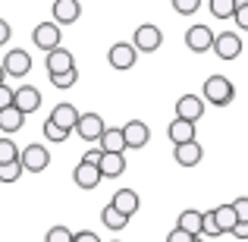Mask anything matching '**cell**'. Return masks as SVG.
Returning a JSON list of instances; mask_svg holds the SVG:
<instances>
[{
	"instance_id": "cell-1",
	"label": "cell",
	"mask_w": 248,
	"mask_h": 242,
	"mask_svg": "<svg viewBox=\"0 0 248 242\" xmlns=\"http://www.w3.org/2000/svg\"><path fill=\"white\" fill-rule=\"evenodd\" d=\"M232 97H236V85L226 79V76H207L201 101L214 104V107H226V104H232Z\"/></svg>"
},
{
	"instance_id": "cell-2",
	"label": "cell",
	"mask_w": 248,
	"mask_h": 242,
	"mask_svg": "<svg viewBox=\"0 0 248 242\" xmlns=\"http://www.w3.org/2000/svg\"><path fill=\"white\" fill-rule=\"evenodd\" d=\"M19 163H22V170H29V173H44L50 163V154L44 145H38V142H31V145H25L22 151H19Z\"/></svg>"
},
{
	"instance_id": "cell-3",
	"label": "cell",
	"mask_w": 248,
	"mask_h": 242,
	"mask_svg": "<svg viewBox=\"0 0 248 242\" xmlns=\"http://www.w3.org/2000/svg\"><path fill=\"white\" fill-rule=\"evenodd\" d=\"M164 44V35H160V29L157 25H151V22H145V25H139L135 29V41H132V48H135V54H154V50Z\"/></svg>"
},
{
	"instance_id": "cell-4",
	"label": "cell",
	"mask_w": 248,
	"mask_h": 242,
	"mask_svg": "<svg viewBox=\"0 0 248 242\" xmlns=\"http://www.w3.org/2000/svg\"><path fill=\"white\" fill-rule=\"evenodd\" d=\"M31 41H35L38 48L44 50V54L57 50V48H60V41H63L60 25H57V22H38V25H35V32H31Z\"/></svg>"
},
{
	"instance_id": "cell-5",
	"label": "cell",
	"mask_w": 248,
	"mask_h": 242,
	"mask_svg": "<svg viewBox=\"0 0 248 242\" xmlns=\"http://www.w3.org/2000/svg\"><path fill=\"white\" fill-rule=\"evenodd\" d=\"M120 132H123V142H126V148H132V151L145 148L148 139H151V126H148L145 120H129L126 126H120Z\"/></svg>"
},
{
	"instance_id": "cell-6",
	"label": "cell",
	"mask_w": 248,
	"mask_h": 242,
	"mask_svg": "<svg viewBox=\"0 0 248 242\" xmlns=\"http://www.w3.org/2000/svg\"><path fill=\"white\" fill-rule=\"evenodd\" d=\"M211 50L220 60H236V57L242 54V35H236V32H220V35H214Z\"/></svg>"
},
{
	"instance_id": "cell-7",
	"label": "cell",
	"mask_w": 248,
	"mask_h": 242,
	"mask_svg": "<svg viewBox=\"0 0 248 242\" xmlns=\"http://www.w3.org/2000/svg\"><path fill=\"white\" fill-rule=\"evenodd\" d=\"M13 107L22 110V116L35 113V110L41 107V91H38L35 85H19V88H13Z\"/></svg>"
},
{
	"instance_id": "cell-8",
	"label": "cell",
	"mask_w": 248,
	"mask_h": 242,
	"mask_svg": "<svg viewBox=\"0 0 248 242\" xmlns=\"http://www.w3.org/2000/svg\"><path fill=\"white\" fill-rule=\"evenodd\" d=\"M3 76H13V79H22V76H29V69H31V57H29V50H22V48H16V50H10V54L3 57Z\"/></svg>"
},
{
	"instance_id": "cell-9",
	"label": "cell",
	"mask_w": 248,
	"mask_h": 242,
	"mask_svg": "<svg viewBox=\"0 0 248 242\" xmlns=\"http://www.w3.org/2000/svg\"><path fill=\"white\" fill-rule=\"evenodd\" d=\"M204 107L207 104L201 101L198 95H182L176 101V120H186V123H198L204 116Z\"/></svg>"
},
{
	"instance_id": "cell-10",
	"label": "cell",
	"mask_w": 248,
	"mask_h": 242,
	"mask_svg": "<svg viewBox=\"0 0 248 242\" xmlns=\"http://www.w3.org/2000/svg\"><path fill=\"white\" fill-rule=\"evenodd\" d=\"M79 107H73V104H66V101H63V104H57V107L54 110H50V116H47V120L50 123H54V126L57 129H63V132H73V129H76V123H79Z\"/></svg>"
},
{
	"instance_id": "cell-11",
	"label": "cell",
	"mask_w": 248,
	"mask_h": 242,
	"mask_svg": "<svg viewBox=\"0 0 248 242\" xmlns=\"http://www.w3.org/2000/svg\"><path fill=\"white\" fill-rule=\"evenodd\" d=\"M104 120H101V113H82L79 116V123H76V135L85 142H97L104 135Z\"/></svg>"
},
{
	"instance_id": "cell-12",
	"label": "cell",
	"mask_w": 248,
	"mask_h": 242,
	"mask_svg": "<svg viewBox=\"0 0 248 242\" xmlns=\"http://www.w3.org/2000/svg\"><path fill=\"white\" fill-rule=\"evenodd\" d=\"M44 66H47V76H63V73H69V69H76V57H73V50L57 48V50L47 54Z\"/></svg>"
},
{
	"instance_id": "cell-13",
	"label": "cell",
	"mask_w": 248,
	"mask_h": 242,
	"mask_svg": "<svg viewBox=\"0 0 248 242\" xmlns=\"http://www.w3.org/2000/svg\"><path fill=\"white\" fill-rule=\"evenodd\" d=\"M186 44L195 54H207V50L214 48V32L207 29V25H192V29L186 32Z\"/></svg>"
},
{
	"instance_id": "cell-14",
	"label": "cell",
	"mask_w": 248,
	"mask_h": 242,
	"mask_svg": "<svg viewBox=\"0 0 248 242\" xmlns=\"http://www.w3.org/2000/svg\"><path fill=\"white\" fill-rule=\"evenodd\" d=\"M173 161L179 163V167H198V163L204 161V148L198 145V139L188 142V145H176L173 148Z\"/></svg>"
},
{
	"instance_id": "cell-15",
	"label": "cell",
	"mask_w": 248,
	"mask_h": 242,
	"mask_svg": "<svg viewBox=\"0 0 248 242\" xmlns=\"http://www.w3.org/2000/svg\"><path fill=\"white\" fill-rule=\"evenodd\" d=\"M139 192H132V189H116L113 192V198H110V208L113 211H120L123 217H132L135 211H139Z\"/></svg>"
},
{
	"instance_id": "cell-16",
	"label": "cell",
	"mask_w": 248,
	"mask_h": 242,
	"mask_svg": "<svg viewBox=\"0 0 248 242\" xmlns=\"http://www.w3.org/2000/svg\"><path fill=\"white\" fill-rule=\"evenodd\" d=\"M201 220H204V211L186 208V211H179V217H176V230H182L186 236L198 239V236H201Z\"/></svg>"
},
{
	"instance_id": "cell-17",
	"label": "cell",
	"mask_w": 248,
	"mask_h": 242,
	"mask_svg": "<svg viewBox=\"0 0 248 242\" xmlns=\"http://www.w3.org/2000/svg\"><path fill=\"white\" fill-rule=\"evenodd\" d=\"M135 57H139V54H135V48H132V44H113V48H110L107 50V60H110V66H113V69H132L135 66Z\"/></svg>"
},
{
	"instance_id": "cell-18",
	"label": "cell",
	"mask_w": 248,
	"mask_h": 242,
	"mask_svg": "<svg viewBox=\"0 0 248 242\" xmlns=\"http://www.w3.org/2000/svg\"><path fill=\"white\" fill-rule=\"evenodd\" d=\"M211 217H214V226H217V233L220 236H230L232 230H236V211H232V205H217L211 211Z\"/></svg>"
},
{
	"instance_id": "cell-19",
	"label": "cell",
	"mask_w": 248,
	"mask_h": 242,
	"mask_svg": "<svg viewBox=\"0 0 248 242\" xmlns=\"http://www.w3.org/2000/svg\"><path fill=\"white\" fill-rule=\"evenodd\" d=\"M73 179H76V186H79V189H97V182H101V170H97L94 163L79 161V163H76V170H73Z\"/></svg>"
},
{
	"instance_id": "cell-20",
	"label": "cell",
	"mask_w": 248,
	"mask_h": 242,
	"mask_svg": "<svg viewBox=\"0 0 248 242\" xmlns=\"http://www.w3.org/2000/svg\"><path fill=\"white\" fill-rule=\"evenodd\" d=\"M101 179H116V176L126 173V154H101Z\"/></svg>"
},
{
	"instance_id": "cell-21",
	"label": "cell",
	"mask_w": 248,
	"mask_h": 242,
	"mask_svg": "<svg viewBox=\"0 0 248 242\" xmlns=\"http://www.w3.org/2000/svg\"><path fill=\"white\" fill-rule=\"evenodd\" d=\"M167 135H170V142H173V148L176 145H188V142H195V123L173 120L167 126Z\"/></svg>"
},
{
	"instance_id": "cell-22",
	"label": "cell",
	"mask_w": 248,
	"mask_h": 242,
	"mask_svg": "<svg viewBox=\"0 0 248 242\" xmlns=\"http://www.w3.org/2000/svg\"><path fill=\"white\" fill-rule=\"evenodd\" d=\"M97 151L101 154H123L126 151V142H123L120 129H104V135L97 139Z\"/></svg>"
},
{
	"instance_id": "cell-23",
	"label": "cell",
	"mask_w": 248,
	"mask_h": 242,
	"mask_svg": "<svg viewBox=\"0 0 248 242\" xmlns=\"http://www.w3.org/2000/svg\"><path fill=\"white\" fill-rule=\"evenodd\" d=\"M82 16V3L79 0H54V19L57 22H76Z\"/></svg>"
},
{
	"instance_id": "cell-24",
	"label": "cell",
	"mask_w": 248,
	"mask_h": 242,
	"mask_svg": "<svg viewBox=\"0 0 248 242\" xmlns=\"http://www.w3.org/2000/svg\"><path fill=\"white\" fill-rule=\"evenodd\" d=\"M22 126H25V116H22V110H16V107H6V110H0V132H6V139H10L13 132H19Z\"/></svg>"
},
{
	"instance_id": "cell-25",
	"label": "cell",
	"mask_w": 248,
	"mask_h": 242,
	"mask_svg": "<svg viewBox=\"0 0 248 242\" xmlns=\"http://www.w3.org/2000/svg\"><path fill=\"white\" fill-rule=\"evenodd\" d=\"M101 224L107 226V230L120 233V230H126V226H129V217H123L120 211H113V208L107 205V208H104V211H101Z\"/></svg>"
},
{
	"instance_id": "cell-26",
	"label": "cell",
	"mask_w": 248,
	"mask_h": 242,
	"mask_svg": "<svg viewBox=\"0 0 248 242\" xmlns=\"http://www.w3.org/2000/svg\"><path fill=\"white\" fill-rule=\"evenodd\" d=\"M19 161V148H16V142L13 139H0V167H3V163H16Z\"/></svg>"
},
{
	"instance_id": "cell-27",
	"label": "cell",
	"mask_w": 248,
	"mask_h": 242,
	"mask_svg": "<svg viewBox=\"0 0 248 242\" xmlns=\"http://www.w3.org/2000/svg\"><path fill=\"white\" fill-rule=\"evenodd\" d=\"M207 10H211L217 19H230L232 13H236V0H211Z\"/></svg>"
},
{
	"instance_id": "cell-28",
	"label": "cell",
	"mask_w": 248,
	"mask_h": 242,
	"mask_svg": "<svg viewBox=\"0 0 248 242\" xmlns=\"http://www.w3.org/2000/svg\"><path fill=\"white\" fill-rule=\"evenodd\" d=\"M44 242H73V230H66V226H50L47 233H44Z\"/></svg>"
},
{
	"instance_id": "cell-29",
	"label": "cell",
	"mask_w": 248,
	"mask_h": 242,
	"mask_svg": "<svg viewBox=\"0 0 248 242\" xmlns=\"http://www.w3.org/2000/svg\"><path fill=\"white\" fill-rule=\"evenodd\" d=\"M76 82H79V69H69V73H63V76H50V85H54V88H73Z\"/></svg>"
},
{
	"instance_id": "cell-30",
	"label": "cell",
	"mask_w": 248,
	"mask_h": 242,
	"mask_svg": "<svg viewBox=\"0 0 248 242\" xmlns=\"http://www.w3.org/2000/svg\"><path fill=\"white\" fill-rule=\"evenodd\" d=\"M19 176H22V163H3V167H0V182H16Z\"/></svg>"
},
{
	"instance_id": "cell-31",
	"label": "cell",
	"mask_w": 248,
	"mask_h": 242,
	"mask_svg": "<svg viewBox=\"0 0 248 242\" xmlns=\"http://www.w3.org/2000/svg\"><path fill=\"white\" fill-rule=\"evenodd\" d=\"M232 19H236V25H239L242 32H248V0L236 3V13H232Z\"/></svg>"
},
{
	"instance_id": "cell-32",
	"label": "cell",
	"mask_w": 248,
	"mask_h": 242,
	"mask_svg": "<svg viewBox=\"0 0 248 242\" xmlns=\"http://www.w3.org/2000/svg\"><path fill=\"white\" fill-rule=\"evenodd\" d=\"M198 6H201V0H173V10L182 13V16H192Z\"/></svg>"
},
{
	"instance_id": "cell-33",
	"label": "cell",
	"mask_w": 248,
	"mask_h": 242,
	"mask_svg": "<svg viewBox=\"0 0 248 242\" xmlns=\"http://www.w3.org/2000/svg\"><path fill=\"white\" fill-rule=\"evenodd\" d=\"M232 211H236V220H239V224H248V195H242V198L232 201Z\"/></svg>"
},
{
	"instance_id": "cell-34",
	"label": "cell",
	"mask_w": 248,
	"mask_h": 242,
	"mask_svg": "<svg viewBox=\"0 0 248 242\" xmlns=\"http://www.w3.org/2000/svg\"><path fill=\"white\" fill-rule=\"evenodd\" d=\"M44 135H47V142H57V145H60V142H66V139H69V135L63 132V129H57V126H54V123H50V120L44 123Z\"/></svg>"
},
{
	"instance_id": "cell-35",
	"label": "cell",
	"mask_w": 248,
	"mask_h": 242,
	"mask_svg": "<svg viewBox=\"0 0 248 242\" xmlns=\"http://www.w3.org/2000/svg\"><path fill=\"white\" fill-rule=\"evenodd\" d=\"M201 236H220V233H217V226H214L211 211H204V220H201Z\"/></svg>"
},
{
	"instance_id": "cell-36",
	"label": "cell",
	"mask_w": 248,
	"mask_h": 242,
	"mask_svg": "<svg viewBox=\"0 0 248 242\" xmlns=\"http://www.w3.org/2000/svg\"><path fill=\"white\" fill-rule=\"evenodd\" d=\"M13 107V88L10 85H0V110Z\"/></svg>"
},
{
	"instance_id": "cell-37",
	"label": "cell",
	"mask_w": 248,
	"mask_h": 242,
	"mask_svg": "<svg viewBox=\"0 0 248 242\" xmlns=\"http://www.w3.org/2000/svg\"><path fill=\"white\" fill-rule=\"evenodd\" d=\"M73 242H101V236L91 230H79V233H73Z\"/></svg>"
},
{
	"instance_id": "cell-38",
	"label": "cell",
	"mask_w": 248,
	"mask_h": 242,
	"mask_svg": "<svg viewBox=\"0 0 248 242\" xmlns=\"http://www.w3.org/2000/svg\"><path fill=\"white\" fill-rule=\"evenodd\" d=\"M198 239H201V236H198ZM167 242H195V239L186 236L182 230H176V226H173V230H170V236H167Z\"/></svg>"
},
{
	"instance_id": "cell-39",
	"label": "cell",
	"mask_w": 248,
	"mask_h": 242,
	"mask_svg": "<svg viewBox=\"0 0 248 242\" xmlns=\"http://www.w3.org/2000/svg\"><path fill=\"white\" fill-rule=\"evenodd\" d=\"M82 161H85V163H94V167H97V163H101V151H97V148H91V151L82 154Z\"/></svg>"
},
{
	"instance_id": "cell-40",
	"label": "cell",
	"mask_w": 248,
	"mask_h": 242,
	"mask_svg": "<svg viewBox=\"0 0 248 242\" xmlns=\"http://www.w3.org/2000/svg\"><path fill=\"white\" fill-rule=\"evenodd\" d=\"M6 41H10V22H6V19H0V48H3Z\"/></svg>"
},
{
	"instance_id": "cell-41",
	"label": "cell",
	"mask_w": 248,
	"mask_h": 242,
	"mask_svg": "<svg viewBox=\"0 0 248 242\" xmlns=\"http://www.w3.org/2000/svg\"><path fill=\"white\" fill-rule=\"evenodd\" d=\"M230 236H236V239H248V224H236V230H232Z\"/></svg>"
},
{
	"instance_id": "cell-42",
	"label": "cell",
	"mask_w": 248,
	"mask_h": 242,
	"mask_svg": "<svg viewBox=\"0 0 248 242\" xmlns=\"http://www.w3.org/2000/svg\"><path fill=\"white\" fill-rule=\"evenodd\" d=\"M3 79H6V76H3V66H0V85H3Z\"/></svg>"
},
{
	"instance_id": "cell-43",
	"label": "cell",
	"mask_w": 248,
	"mask_h": 242,
	"mask_svg": "<svg viewBox=\"0 0 248 242\" xmlns=\"http://www.w3.org/2000/svg\"><path fill=\"white\" fill-rule=\"evenodd\" d=\"M195 242H204V239H195Z\"/></svg>"
},
{
	"instance_id": "cell-44",
	"label": "cell",
	"mask_w": 248,
	"mask_h": 242,
	"mask_svg": "<svg viewBox=\"0 0 248 242\" xmlns=\"http://www.w3.org/2000/svg\"><path fill=\"white\" fill-rule=\"evenodd\" d=\"M113 242H120V239H113Z\"/></svg>"
}]
</instances>
